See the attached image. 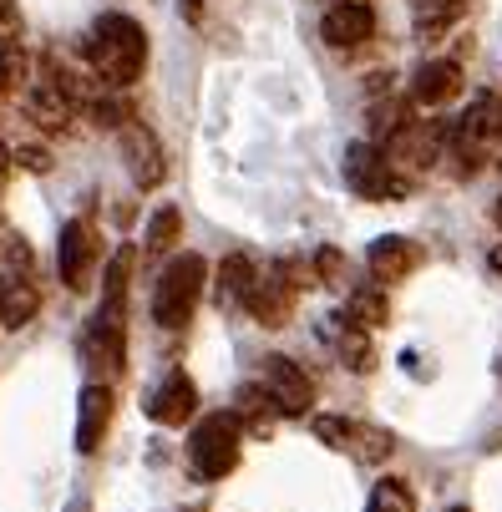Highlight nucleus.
Listing matches in <instances>:
<instances>
[{
  "instance_id": "nucleus-1",
  "label": "nucleus",
  "mask_w": 502,
  "mask_h": 512,
  "mask_svg": "<svg viewBox=\"0 0 502 512\" xmlns=\"http://www.w3.org/2000/svg\"><path fill=\"white\" fill-rule=\"evenodd\" d=\"M87 61L112 87H132L142 77V66H148V31H142L132 16L112 11V16L97 21V31L87 41Z\"/></svg>"
},
{
  "instance_id": "nucleus-2",
  "label": "nucleus",
  "mask_w": 502,
  "mask_h": 512,
  "mask_svg": "<svg viewBox=\"0 0 502 512\" xmlns=\"http://www.w3.org/2000/svg\"><path fill=\"white\" fill-rule=\"evenodd\" d=\"M203 284H208L203 254H178V259L163 269L158 289H153V320H158L163 330H183V325L193 320L198 300H203Z\"/></svg>"
},
{
  "instance_id": "nucleus-3",
  "label": "nucleus",
  "mask_w": 502,
  "mask_h": 512,
  "mask_svg": "<svg viewBox=\"0 0 502 512\" xmlns=\"http://www.w3.org/2000/svg\"><path fill=\"white\" fill-rule=\"evenodd\" d=\"M239 447H244V431H239V416L234 411H219V416H203L188 436V462L203 472V477H229L239 467Z\"/></svg>"
},
{
  "instance_id": "nucleus-4",
  "label": "nucleus",
  "mask_w": 502,
  "mask_h": 512,
  "mask_svg": "<svg viewBox=\"0 0 502 512\" xmlns=\"http://www.w3.org/2000/svg\"><path fill=\"white\" fill-rule=\"evenodd\" d=\"M122 163H127V178L142 188V193H153L163 178H168V158H163V142L148 122H122Z\"/></svg>"
},
{
  "instance_id": "nucleus-5",
  "label": "nucleus",
  "mask_w": 502,
  "mask_h": 512,
  "mask_svg": "<svg viewBox=\"0 0 502 512\" xmlns=\"http://www.w3.org/2000/svg\"><path fill=\"white\" fill-rule=\"evenodd\" d=\"M345 183L361 198H401L406 193V178L386 163L381 148H371V142H355L345 153Z\"/></svg>"
},
{
  "instance_id": "nucleus-6",
  "label": "nucleus",
  "mask_w": 502,
  "mask_h": 512,
  "mask_svg": "<svg viewBox=\"0 0 502 512\" xmlns=\"http://www.w3.org/2000/svg\"><path fill=\"white\" fill-rule=\"evenodd\" d=\"M264 391L274 396V406L284 416H305L315 406V381L300 371L290 355H269L264 360Z\"/></svg>"
},
{
  "instance_id": "nucleus-7",
  "label": "nucleus",
  "mask_w": 502,
  "mask_h": 512,
  "mask_svg": "<svg viewBox=\"0 0 502 512\" xmlns=\"http://www.w3.org/2000/svg\"><path fill=\"white\" fill-rule=\"evenodd\" d=\"M371 31H376V11L366 6V0H335V6L325 11V21H320V36H325L335 51L366 46Z\"/></svg>"
},
{
  "instance_id": "nucleus-8",
  "label": "nucleus",
  "mask_w": 502,
  "mask_h": 512,
  "mask_svg": "<svg viewBox=\"0 0 502 512\" xmlns=\"http://www.w3.org/2000/svg\"><path fill=\"white\" fill-rule=\"evenodd\" d=\"M82 355H87V365H92V376H97V381L117 376L122 365H127V340H122V320H107V315H97V320L87 325Z\"/></svg>"
},
{
  "instance_id": "nucleus-9",
  "label": "nucleus",
  "mask_w": 502,
  "mask_h": 512,
  "mask_svg": "<svg viewBox=\"0 0 502 512\" xmlns=\"http://www.w3.org/2000/svg\"><path fill=\"white\" fill-rule=\"evenodd\" d=\"M112 386L107 381H92L87 391H82V416H77V452L82 457H92L97 447H102V436H107V426H112Z\"/></svg>"
},
{
  "instance_id": "nucleus-10",
  "label": "nucleus",
  "mask_w": 502,
  "mask_h": 512,
  "mask_svg": "<svg viewBox=\"0 0 502 512\" xmlns=\"http://www.w3.org/2000/svg\"><path fill=\"white\" fill-rule=\"evenodd\" d=\"M290 305H295V284H284V269H279L274 279H254L249 300H244V310H249L264 330H279L284 320H290Z\"/></svg>"
},
{
  "instance_id": "nucleus-11",
  "label": "nucleus",
  "mask_w": 502,
  "mask_h": 512,
  "mask_svg": "<svg viewBox=\"0 0 502 512\" xmlns=\"http://www.w3.org/2000/svg\"><path fill=\"white\" fill-rule=\"evenodd\" d=\"M462 92V66L457 61H426L411 77V102L416 107H447Z\"/></svg>"
},
{
  "instance_id": "nucleus-12",
  "label": "nucleus",
  "mask_w": 502,
  "mask_h": 512,
  "mask_svg": "<svg viewBox=\"0 0 502 512\" xmlns=\"http://www.w3.org/2000/svg\"><path fill=\"white\" fill-rule=\"evenodd\" d=\"M371 274L381 279V284H401L406 274H416V264H421V249L411 244V239H401V234H386V239H376L371 244Z\"/></svg>"
},
{
  "instance_id": "nucleus-13",
  "label": "nucleus",
  "mask_w": 502,
  "mask_h": 512,
  "mask_svg": "<svg viewBox=\"0 0 502 512\" xmlns=\"http://www.w3.org/2000/svg\"><path fill=\"white\" fill-rule=\"evenodd\" d=\"M97 239H92V229L87 224H66L61 229V249H56V269H61V284L66 289H82V279H87V264H92V249Z\"/></svg>"
},
{
  "instance_id": "nucleus-14",
  "label": "nucleus",
  "mask_w": 502,
  "mask_h": 512,
  "mask_svg": "<svg viewBox=\"0 0 502 512\" xmlns=\"http://www.w3.org/2000/svg\"><path fill=\"white\" fill-rule=\"evenodd\" d=\"M36 310H41V295H36L31 274H0V325L21 330V325H31Z\"/></svg>"
},
{
  "instance_id": "nucleus-15",
  "label": "nucleus",
  "mask_w": 502,
  "mask_h": 512,
  "mask_svg": "<svg viewBox=\"0 0 502 512\" xmlns=\"http://www.w3.org/2000/svg\"><path fill=\"white\" fill-rule=\"evenodd\" d=\"M71 107H77V102H71L51 77H41L31 92H26V112L46 127V132H66V122H71Z\"/></svg>"
},
{
  "instance_id": "nucleus-16",
  "label": "nucleus",
  "mask_w": 502,
  "mask_h": 512,
  "mask_svg": "<svg viewBox=\"0 0 502 512\" xmlns=\"http://www.w3.org/2000/svg\"><path fill=\"white\" fill-rule=\"evenodd\" d=\"M193 406H198L193 381H188L183 371H173V376L158 386V396H153V421H163V426H183V421L193 416Z\"/></svg>"
},
{
  "instance_id": "nucleus-17",
  "label": "nucleus",
  "mask_w": 502,
  "mask_h": 512,
  "mask_svg": "<svg viewBox=\"0 0 502 512\" xmlns=\"http://www.w3.org/2000/svg\"><path fill=\"white\" fill-rule=\"evenodd\" d=\"M467 16V0H411V21H416V36H442L452 31L457 21Z\"/></svg>"
},
{
  "instance_id": "nucleus-18",
  "label": "nucleus",
  "mask_w": 502,
  "mask_h": 512,
  "mask_svg": "<svg viewBox=\"0 0 502 512\" xmlns=\"http://www.w3.org/2000/svg\"><path fill=\"white\" fill-rule=\"evenodd\" d=\"M127 274H132V249L122 244L112 259H107V274H102V310L107 320H122V305H127Z\"/></svg>"
},
{
  "instance_id": "nucleus-19",
  "label": "nucleus",
  "mask_w": 502,
  "mask_h": 512,
  "mask_svg": "<svg viewBox=\"0 0 502 512\" xmlns=\"http://www.w3.org/2000/svg\"><path fill=\"white\" fill-rule=\"evenodd\" d=\"M345 320H350V325H366V330L386 325V320H391V300H386V289H376V284L355 289V295L345 300Z\"/></svg>"
},
{
  "instance_id": "nucleus-20",
  "label": "nucleus",
  "mask_w": 502,
  "mask_h": 512,
  "mask_svg": "<svg viewBox=\"0 0 502 512\" xmlns=\"http://www.w3.org/2000/svg\"><path fill=\"white\" fill-rule=\"evenodd\" d=\"M254 264L244 259V254H229L224 264H219V305H244L249 300V289H254Z\"/></svg>"
},
{
  "instance_id": "nucleus-21",
  "label": "nucleus",
  "mask_w": 502,
  "mask_h": 512,
  "mask_svg": "<svg viewBox=\"0 0 502 512\" xmlns=\"http://www.w3.org/2000/svg\"><path fill=\"white\" fill-rule=\"evenodd\" d=\"M340 452L361 457V462H386V457H391V431L350 421V431H345V447H340Z\"/></svg>"
},
{
  "instance_id": "nucleus-22",
  "label": "nucleus",
  "mask_w": 502,
  "mask_h": 512,
  "mask_svg": "<svg viewBox=\"0 0 502 512\" xmlns=\"http://www.w3.org/2000/svg\"><path fill=\"white\" fill-rule=\"evenodd\" d=\"M340 360L350 365L355 376H366V371H376V350H371V340H366V325H350L345 320V330H340Z\"/></svg>"
},
{
  "instance_id": "nucleus-23",
  "label": "nucleus",
  "mask_w": 502,
  "mask_h": 512,
  "mask_svg": "<svg viewBox=\"0 0 502 512\" xmlns=\"http://www.w3.org/2000/svg\"><path fill=\"white\" fill-rule=\"evenodd\" d=\"M366 512H416V492H411V482H401V477L376 482V487H371Z\"/></svg>"
},
{
  "instance_id": "nucleus-24",
  "label": "nucleus",
  "mask_w": 502,
  "mask_h": 512,
  "mask_svg": "<svg viewBox=\"0 0 502 512\" xmlns=\"http://www.w3.org/2000/svg\"><path fill=\"white\" fill-rule=\"evenodd\" d=\"M31 77V61L21 51V41H0V97H6L11 87H21Z\"/></svg>"
},
{
  "instance_id": "nucleus-25",
  "label": "nucleus",
  "mask_w": 502,
  "mask_h": 512,
  "mask_svg": "<svg viewBox=\"0 0 502 512\" xmlns=\"http://www.w3.org/2000/svg\"><path fill=\"white\" fill-rule=\"evenodd\" d=\"M178 234H183V213L178 208H158L153 224H148V249L153 254H168L178 244Z\"/></svg>"
},
{
  "instance_id": "nucleus-26",
  "label": "nucleus",
  "mask_w": 502,
  "mask_h": 512,
  "mask_svg": "<svg viewBox=\"0 0 502 512\" xmlns=\"http://www.w3.org/2000/svg\"><path fill=\"white\" fill-rule=\"evenodd\" d=\"M0 259H6V269H11V274H31V269H36L31 244H26L21 234H6V239H0Z\"/></svg>"
},
{
  "instance_id": "nucleus-27",
  "label": "nucleus",
  "mask_w": 502,
  "mask_h": 512,
  "mask_svg": "<svg viewBox=\"0 0 502 512\" xmlns=\"http://www.w3.org/2000/svg\"><path fill=\"white\" fill-rule=\"evenodd\" d=\"M87 112H92V122H97V127H117V132H122V122H127V107H122L117 97H92V102H87Z\"/></svg>"
},
{
  "instance_id": "nucleus-28",
  "label": "nucleus",
  "mask_w": 502,
  "mask_h": 512,
  "mask_svg": "<svg viewBox=\"0 0 502 512\" xmlns=\"http://www.w3.org/2000/svg\"><path fill=\"white\" fill-rule=\"evenodd\" d=\"M21 31H26L21 6H16V0H0V41H21Z\"/></svg>"
},
{
  "instance_id": "nucleus-29",
  "label": "nucleus",
  "mask_w": 502,
  "mask_h": 512,
  "mask_svg": "<svg viewBox=\"0 0 502 512\" xmlns=\"http://www.w3.org/2000/svg\"><path fill=\"white\" fill-rule=\"evenodd\" d=\"M16 163H21V168H31V173H51V168H56V163H51V153H46V148H36V142L16 148Z\"/></svg>"
},
{
  "instance_id": "nucleus-30",
  "label": "nucleus",
  "mask_w": 502,
  "mask_h": 512,
  "mask_svg": "<svg viewBox=\"0 0 502 512\" xmlns=\"http://www.w3.org/2000/svg\"><path fill=\"white\" fill-rule=\"evenodd\" d=\"M315 269H320L325 279H340V269H345V259H340L335 249H320V259H315Z\"/></svg>"
},
{
  "instance_id": "nucleus-31",
  "label": "nucleus",
  "mask_w": 502,
  "mask_h": 512,
  "mask_svg": "<svg viewBox=\"0 0 502 512\" xmlns=\"http://www.w3.org/2000/svg\"><path fill=\"white\" fill-rule=\"evenodd\" d=\"M11 168H16V153L0 142V188H6V178H11Z\"/></svg>"
},
{
  "instance_id": "nucleus-32",
  "label": "nucleus",
  "mask_w": 502,
  "mask_h": 512,
  "mask_svg": "<svg viewBox=\"0 0 502 512\" xmlns=\"http://www.w3.org/2000/svg\"><path fill=\"white\" fill-rule=\"evenodd\" d=\"M487 264H492V274H502V244L492 249V259H487Z\"/></svg>"
},
{
  "instance_id": "nucleus-33",
  "label": "nucleus",
  "mask_w": 502,
  "mask_h": 512,
  "mask_svg": "<svg viewBox=\"0 0 502 512\" xmlns=\"http://www.w3.org/2000/svg\"><path fill=\"white\" fill-rule=\"evenodd\" d=\"M492 224L502 229V193H497V203H492Z\"/></svg>"
},
{
  "instance_id": "nucleus-34",
  "label": "nucleus",
  "mask_w": 502,
  "mask_h": 512,
  "mask_svg": "<svg viewBox=\"0 0 502 512\" xmlns=\"http://www.w3.org/2000/svg\"><path fill=\"white\" fill-rule=\"evenodd\" d=\"M183 11H188V21H198V16H203V11H198V0H188V6H183Z\"/></svg>"
},
{
  "instance_id": "nucleus-35",
  "label": "nucleus",
  "mask_w": 502,
  "mask_h": 512,
  "mask_svg": "<svg viewBox=\"0 0 502 512\" xmlns=\"http://www.w3.org/2000/svg\"><path fill=\"white\" fill-rule=\"evenodd\" d=\"M71 512H87V502H82V507H71Z\"/></svg>"
},
{
  "instance_id": "nucleus-36",
  "label": "nucleus",
  "mask_w": 502,
  "mask_h": 512,
  "mask_svg": "<svg viewBox=\"0 0 502 512\" xmlns=\"http://www.w3.org/2000/svg\"><path fill=\"white\" fill-rule=\"evenodd\" d=\"M497 376H502V360H497Z\"/></svg>"
},
{
  "instance_id": "nucleus-37",
  "label": "nucleus",
  "mask_w": 502,
  "mask_h": 512,
  "mask_svg": "<svg viewBox=\"0 0 502 512\" xmlns=\"http://www.w3.org/2000/svg\"><path fill=\"white\" fill-rule=\"evenodd\" d=\"M452 512H467V507H452Z\"/></svg>"
}]
</instances>
